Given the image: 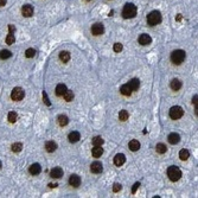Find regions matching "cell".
I'll list each match as a JSON object with an SVG mask.
<instances>
[{"label":"cell","instance_id":"obj_1","mask_svg":"<svg viewBox=\"0 0 198 198\" xmlns=\"http://www.w3.org/2000/svg\"><path fill=\"white\" fill-rule=\"evenodd\" d=\"M138 13V8L136 6L133 4V2H127L125 6H124V10H122V17L125 19H132L136 16Z\"/></svg>","mask_w":198,"mask_h":198},{"label":"cell","instance_id":"obj_2","mask_svg":"<svg viewBox=\"0 0 198 198\" xmlns=\"http://www.w3.org/2000/svg\"><path fill=\"white\" fill-rule=\"evenodd\" d=\"M162 19H163V17H162L160 11L154 10L151 13H148V16H147V24L151 26H156L162 23Z\"/></svg>","mask_w":198,"mask_h":198},{"label":"cell","instance_id":"obj_3","mask_svg":"<svg viewBox=\"0 0 198 198\" xmlns=\"http://www.w3.org/2000/svg\"><path fill=\"white\" fill-rule=\"evenodd\" d=\"M185 57H186V54L184 50H174L172 54H171V61L172 63H174L176 66H179L182 64L184 61H185Z\"/></svg>","mask_w":198,"mask_h":198},{"label":"cell","instance_id":"obj_4","mask_svg":"<svg viewBox=\"0 0 198 198\" xmlns=\"http://www.w3.org/2000/svg\"><path fill=\"white\" fill-rule=\"evenodd\" d=\"M166 173H167V177H168V179H170L171 182H177V180H179L180 177H182V171H180L177 166H170V167L167 168Z\"/></svg>","mask_w":198,"mask_h":198},{"label":"cell","instance_id":"obj_5","mask_svg":"<svg viewBox=\"0 0 198 198\" xmlns=\"http://www.w3.org/2000/svg\"><path fill=\"white\" fill-rule=\"evenodd\" d=\"M168 115L172 120H179L183 115H184V110L180 106H173L170 108L168 110Z\"/></svg>","mask_w":198,"mask_h":198},{"label":"cell","instance_id":"obj_6","mask_svg":"<svg viewBox=\"0 0 198 198\" xmlns=\"http://www.w3.org/2000/svg\"><path fill=\"white\" fill-rule=\"evenodd\" d=\"M24 96H25V93L20 87H16L11 93V99L13 101H22L24 99Z\"/></svg>","mask_w":198,"mask_h":198},{"label":"cell","instance_id":"obj_7","mask_svg":"<svg viewBox=\"0 0 198 198\" xmlns=\"http://www.w3.org/2000/svg\"><path fill=\"white\" fill-rule=\"evenodd\" d=\"M103 32H104V26H103V24L96 23V24H94V25L92 26V33H93L94 36H101V34H103Z\"/></svg>","mask_w":198,"mask_h":198},{"label":"cell","instance_id":"obj_8","mask_svg":"<svg viewBox=\"0 0 198 198\" xmlns=\"http://www.w3.org/2000/svg\"><path fill=\"white\" fill-rule=\"evenodd\" d=\"M22 13H23V16H24V17H26V18H30V17H32L33 7L31 6V5H29V4L24 5V6L22 7Z\"/></svg>","mask_w":198,"mask_h":198},{"label":"cell","instance_id":"obj_9","mask_svg":"<svg viewBox=\"0 0 198 198\" xmlns=\"http://www.w3.org/2000/svg\"><path fill=\"white\" fill-rule=\"evenodd\" d=\"M138 40H139V43H140L141 45H148V44L152 43V38H151V36L147 34V33H142V34H140V37H139Z\"/></svg>","mask_w":198,"mask_h":198},{"label":"cell","instance_id":"obj_10","mask_svg":"<svg viewBox=\"0 0 198 198\" xmlns=\"http://www.w3.org/2000/svg\"><path fill=\"white\" fill-rule=\"evenodd\" d=\"M69 184H70L71 186H74V188H78V186L81 185V178H80V176H77V174H71L70 178H69Z\"/></svg>","mask_w":198,"mask_h":198},{"label":"cell","instance_id":"obj_11","mask_svg":"<svg viewBox=\"0 0 198 198\" xmlns=\"http://www.w3.org/2000/svg\"><path fill=\"white\" fill-rule=\"evenodd\" d=\"M103 171V166L100 162H95L90 165V172L92 173H95V174H99Z\"/></svg>","mask_w":198,"mask_h":198},{"label":"cell","instance_id":"obj_12","mask_svg":"<svg viewBox=\"0 0 198 198\" xmlns=\"http://www.w3.org/2000/svg\"><path fill=\"white\" fill-rule=\"evenodd\" d=\"M167 140L171 145H177L179 141H180V135L178 133H171L168 136H167Z\"/></svg>","mask_w":198,"mask_h":198},{"label":"cell","instance_id":"obj_13","mask_svg":"<svg viewBox=\"0 0 198 198\" xmlns=\"http://www.w3.org/2000/svg\"><path fill=\"white\" fill-rule=\"evenodd\" d=\"M125 162H126V157H125V154H122V153H118V154L114 157V164L116 166H122L125 164Z\"/></svg>","mask_w":198,"mask_h":198},{"label":"cell","instance_id":"obj_14","mask_svg":"<svg viewBox=\"0 0 198 198\" xmlns=\"http://www.w3.org/2000/svg\"><path fill=\"white\" fill-rule=\"evenodd\" d=\"M50 176L52 178H56V179H60L62 176H63V170L61 167H54L51 171H50Z\"/></svg>","mask_w":198,"mask_h":198},{"label":"cell","instance_id":"obj_15","mask_svg":"<svg viewBox=\"0 0 198 198\" xmlns=\"http://www.w3.org/2000/svg\"><path fill=\"white\" fill-rule=\"evenodd\" d=\"M68 139H69V141H70L71 144H75V142H77V141L81 139V134L78 132H76V131H72V132L69 133Z\"/></svg>","mask_w":198,"mask_h":198},{"label":"cell","instance_id":"obj_16","mask_svg":"<svg viewBox=\"0 0 198 198\" xmlns=\"http://www.w3.org/2000/svg\"><path fill=\"white\" fill-rule=\"evenodd\" d=\"M29 171H30V173L32 176H37V174H39L42 172V166L39 165L38 163H34V164H32V165L30 166Z\"/></svg>","mask_w":198,"mask_h":198},{"label":"cell","instance_id":"obj_17","mask_svg":"<svg viewBox=\"0 0 198 198\" xmlns=\"http://www.w3.org/2000/svg\"><path fill=\"white\" fill-rule=\"evenodd\" d=\"M127 84L130 86V88L132 89V92H135V90H138L139 87H140V80H139V78H132Z\"/></svg>","mask_w":198,"mask_h":198},{"label":"cell","instance_id":"obj_18","mask_svg":"<svg viewBox=\"0 0 198 198\" xmlns=\"http://www.w3.org/2000/svg\"><path fill=\"white\" fill-rule=\"evenodd\" d=\"M45 150H46L49 153H52V152H55V151L57 150V144H56L55 141H48V142L45 144Z\"/></svg>","mask_w":198,"mask_h":198},{"label":"cell","instance_id":"obj_19","mask_svg":"<svg viewBox=\"0 0 198 198\" xmlns=\"http://www.w3.org/2000/svg\"><path fill=\"white\" fill-rule=\"evenodd\" d=\"M171 89L172 90H174V92H178L180 88H182V82L178 80V78H174V80H172L171 81Z\"/></svg>","mask_w":198,"mask_h":198},{"label":"cell","instance_id":"obj_20","mask_svg":"<svg viewBox=\"0 0 198 198\" xmlns=\"http://www.w3.org/2000/svg\"><path fill=\"white\" fill-rule=\"evenodd\" d=\"M92 154L94 158H100L103 154V148L101 146H94V148L92 150Z\"/></svg>","mask_w":198,"mask_h":198},{"label":"cell","instance_id":"obj_21","mask_svg":"<svg viewBox=\"0 0 198 198\" xmlns=\"http://www.w3.org/2000/svg\"><path fill=\"white\" fill-rule=\"evenodd\" d=\"M66 90H68V89H66V84H62V83H61V84H58V86L56 87V95H57V96H63Z\"/></svg>","mask_w":198,"mask_h":198},{"label":"cell","instance_id":"obj_22","mask_svg":"<svg viewBox=\"0 0 198 198\" xmlns=\"http://www.w3.org/2000/svg\"><path fill=\"white\" fill-rule=\"evenodd\" d=\"M120 93H121L122 95H125V96H131V94H132V89L130 88L128 84H124V86L120 88Z\"/></svg>","mask_w":198,"mask_h":198},{"label":"cell","instance_id":"obj_23","mask_svg":"<svg viewBox=\"0 0 198 198\" xmlns=\"http://www.w3.org/2000/svg\"><path fill=\"white\" fill-rule=\"evenodd\" d=\"M128 147H130L131 151L135 152V151H138L140 148V142L138 140H131L130 144H128Z\"/></svg>","mask_w":198,"mask_h":198},{"label":"cell","instance_id":"obj_24","mask_svg":"<svg viewBox=\"0 0 198 198\" xmlns=\"http://www.w3.org/2000/svg\"><path fill=\"white\" fill-rule=\"evenodd\" d=\"M156 151H157V153H159V154H164L166 153V151H167V147H166L165 144H157V146H156Z\"/></svg>","mask_w":198,"mask_h":198},{"label":"cell","instance_id":"obj_25","mask_svg":"<svg viewBox=\"0 0 198 198\" xmlns=\"http://www.w3.org/2000/svg\"><path fill=\"white\" fill-rule=\"evenodd\" d=\"M189 157H190V152L188 151V150H180V152H179V158H180V160H183V162H185V160H188L189 159Z\"/></svg>","mask_w":198,"mask_h":198},{"label":"cell","instance_id":"obj_26","mask_svg":"<svg viewBox=\"0 0 198 198\" xmlns=\"http://www.w3.org/2000/svg\"><path fill=\"white\" fill-rule=\"evenodd\" d=\"M58 124L61 127H64L69 124V118L66 115H60L58 116Z\"/></svg>","mask_w":198,"mask_h":198},{"label":"cell","instance_id":"obj_27","mask_svg":"<svg viewBox=\"0 0 198 198\" xmlns=\"http://www.w3.org/2000/svg\"><path fill=\"white\" fill-rule=\"evenodd\" d=\"M60 60H61L63 63L69 62V61H70V54H69L68 51H62V52L60 54Z\"/></svg>","mask_w":198,"mask_h":198},{"label":"cell","instance_id":"obj_28","mask_svg":"<svg viewBox=\"0 0 198 198\" xmlns=\"http://www.w3.org/2000/svg\"><path fill=\"white\" fill-rule=\"evenodd\" d=\"M128 116H130V114H128V112L125 110V109L119 113V120H120V121H126V120H128Z\"/></svg>","mask_w":198,"mask_h":198},{"label":"cell","instance_id":"obj_29","mask_svg":"<svg viewBox=\"0 0 198 198\" xmlns=\"http://www.w3.org/2000/svg\"><path fill=\"white\" fill-rule=\"evenodd\" d=\"M11 148H12V152L19 153V152L23 150V145H22L20 142H16V144H13V145L11 146Z\"/></svg>","mask_w":198,"mask_h":198},{"label":"cell","instance_id":"obj_30","mask_svg":"<svg viewBox=\"0 0 198 198\" xmlns=\"http://www.w3.org/2000/svg\"><path fill=\"white\" fill-rule=\"evenodd\" d=\"M12 56V52L8 50H1L0 51V60H7Z\"/></svg>","mask_w":198,"mask_h":198},{"label":"cell","instance_id":"obj_31","mask_svg":"<svg viewBox=\"0 0 198 198\" xmlns=\"http://www.w3.org/2000/svg\"><path fill=\"white\" fill-rule=\"evenodd\" d=\"M5 42H6V44H8V45H12V44L16 42V37H14V34H13V33H8V34L6 36V39H5Z\"/></svg>","mask_w":198,"mask_h":198},{"label":"cell","instance_id":"obj_32","mask_svg":"<svg viewBox=\"0 0 198 198\" xmlns=\"http://www.w3.org/2000/svg\"><path fill=\"white\" fill-rule=\"evenodd\" d=\"M17 119H18V115H17L16 112H10V113H8V121H10L11 124H14V122L17 121Z\"/></svg>","mask_w":198,"mask_h":198},{"label":"cell","instance_id":"obj_33","mask_svg":"<svg viewBox=\"0 0 198 198\" xmlns=\"http://www.w3.org/2000/svg\"><path fill=\"white\" fill-rule=\"evenodd\" d=\"M93 145L94 146H102L103 145V142H104V140L101 138V136H95L94 139H93Z\"/></svg>","mask_w":198,"mask_h":198},{"label":"cell","instance_id":"obj_34","mask_svg":"<svg viewBox=\"0 0 198 198\" xmlns=\"http://www.w3.org/2000/svg\"><path fill=\"white\" fill-rule=\"evenodd\" d=\"M63 98H64V100H66V102H70V101H72V99H74V93L71 90H66V93H64V95H63Z\"/></svg>","mask_w":198,"mask_h":198},{"label":"cell","instance_id":"obj_35","mask_svg":"<svg viewBox=\"0 0 198 198\" xmlns=\"http://www.w3.org/2000/svg\"><path fill=\"white\" fill-rule=\"evenodd\" d=\"M34 55H36V50L32 48H30L25 51V57H28V58H32V57H34Z\"/></svg>","mask_w":198,"mask_h":198},{"label":"cell","instance_id":"obj_36","mask_svg":"<svg viewBox=\"0 0 198 198\" xmlns=\"http://www.w3.org/2000/svg\"><path fill=\"white\" fill-rule=\"evenodd\" d=\"M122 49H124V46H122L121 43H115V44H114V51H115V52H120Z\"/></svg>","mask_w":198,"mask_h":198},{"label":"cell","instance_id":"obj_37","mask_svg":"<svg viewBox=\"0 0 198 198\" xmlns=\"http://www.w3.org/2000/svg\"><path fill=\"white\" fill-rule=\"evenodd\" d=\"M43 101H44V103H45L46 106H51V102L49 101V99H48V95H46V93H45V92H43Z\"/></svg>","mask_w":198,"mask_h":198},{"label":"cell","instance_id":"obj_38","mask_svg":"<svg viewBox=\"0 0 198 198\" xmlns=\"http://www.w3.org/2000/svg\"><path fill=\"white\" fill-rule=\"evenodd\" d=\"M121 188H122V186H121V184L115 183V184H114V186H113V191H114V192H119V191L121 190Z\"/></svg>","mask_w":198,"mask_h":198},{"label":"cell","instance_id":"obj_39","mask_svg":"<svg viewBox=\"0 0 198 198\" xmlns=\"http://www.w3.org/2000/svg\"><path fill=\"white\" fill-rule=\"evenodd\" d=\"M139 186H140V183H135L134 185H133V189H132V194H135L136 192V190L139 189Z\"/></svg>","mask_w":198,"mask_h":198},{"label":"cell","instance_id":"obj_40","mask_svg":"<svg viewBox=\"0 0 198 198\" xmlns=\"http://www.w3.org/2000/svg\"><path fill=\"white\" fill-rule=\"evenodd\" d=\"M8 30H10V33H14V31H16V28H14V25L10 24V25H8Z\"/></svg>","mask_w":198,"mask_h":198},{"label":"cell","instance_id":"obj_41","mask_svg":"<svg viewBox=\"0 0 198 198\" xmlns=\"http://www.w3.org/2000/svg\"><path fill=\"white\" fill-rule=\"evenodd\" d=\"M197 99H198L197 95H195V96H194V99H192V103L196 106V109H197Z\"/></svg>","mask_w":198,"mask_h":198},{"label":"cell","instance_id":"obj_42","mask_svg":"<svg viewBox=\"0 0 198 198\" xmlns=\"http://www.w3.org/2000/svg\"><path fill=\"white\" fill-rule=\"evenodd\" d=\"M6 2H7V0H0V7L5 6V5H6Z\"/></svg>","mask_w":198,"mask_h":198},{"label":"cell","instance_id":"obj_43","mask_svg":"<svg viewBox=\"0 0 198 198\" xmlns=\"http://www.w3.org/2000/svg\"><path fill=\"white\" fill-rule=\"evenodd\" d=\"M176 19L177 20H180L182 19V14H178V17H176Z\"/></svg>","mask_w":198,"mask_h":198},{"label":"cell","instance_id":"obj_44","mask_svg":"<svg viewBox=\"0 0 198 198\" xmlns=\"http://www.w3.org/2000/svg\"><path fill=\"white\" fill-rule=\"evenodd\" d=\"M1 167H2V164H1V162H0V168H1Z\"/></svg>","mask_w":198,"mask_h":198}]
</instances>
